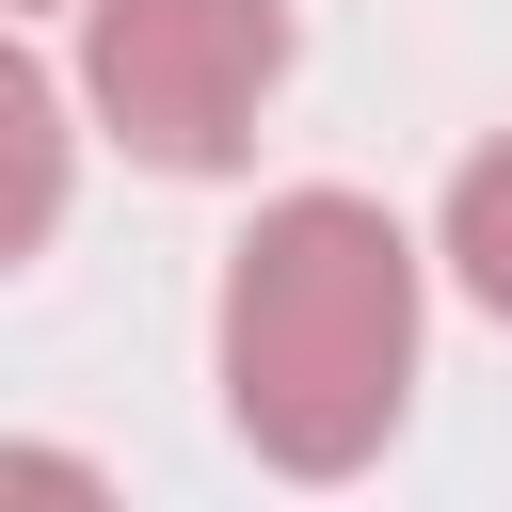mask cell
<instances>
[{
	"mask_svg": "<svg viewBox=\"0 0 512 512\" xmlns=\"http://www.w3.org/2000/svg\"><path fill=\"white\" fill-rule=\"evenodd\" d=\"M0 128H16V224H0V240L32 256V240H48V208H64V96H48V64H16V80H0Z\"/></svg>",
	"mask_w": 512,
	"mask_h": 512,
	"instance_id": "4",
	"label": "cell"
},
{
	"mask_svg": "<svg viewBox=\"0 0 512 512\" xmlns=\"http://www.w3.org/2000/svg\"><path fill=\"white\" fill-rule=\"evenodd\" d=\"M288 96V0H80V112L144 176H224Z\"/></svg>",
	"mask_w": 512,
	"mask_h": 512,
	"instance_id": "2",
	"label": "cell"
},
{
	"mask_svg": "<svg viewBox=\"0 0 512 512\" xmlns=\"http://www.w3.org/2000/svg\"><path fill=\"white\" fill-rule=\"evenodd\" d=\"M448 272H464V304H496V320H512V128L448 176Z\"/></svg>",
	"mask_w": 512,
	"mask_h": 512,
	"instance_id": "3",
	"label": "cell"
},
{
	"mask_svg": "<svg viewBox=\"0 0 512 512\" xmlns=\"http://www.w3.org/2000/svg\"><path fill=\"white\" fill-rule=\"evenodd\" d=\"M416 400V240L368 192H272L224 256V416L288 480H352Z\"/></svg>",
	"mask_w": 512,
	"mask_h": 512,
	"instance_id": "1",
	"label": "cell"
}]
</instances>
